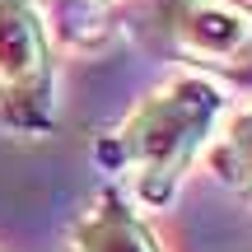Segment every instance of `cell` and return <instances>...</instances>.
<instances>
[{"instance_id": "obj_1", "label": "cell", "mask_w": 252, "mask_h": 252, "mask_svg": "<svg viewBox=\"0 0 252 252\" xmlns=\"http://www.w3.org/2000/svg\"><path fill=\"white\" fill-rule=\"evenodd\" d=\"M224 89L201 75H168L135 103L112 131L98 135L94 163L103 173H131L135 210H168L187 173L224 122Z\"/></svg>"}, {"instance_id": "obj_2", "label": "cell", "mask_w": 252, "mask_h": 252, "mask_svg": "<svg viewBox=\"0 0 252 252\" xmlns=\"http://www.w3.org/2000/svg\"><path fill=\"white\" fill-rule=\"evenodd\" d=\"M117 24L187 75L252 89V0H131Z\"/></svg>"}, {"instance_id": "obj_3", "label": "cell", "mask_w": 252, "mask_h": 252, "mask_svg": "<svg viewBox=\"0 0 252 252\" xmlns=\"http://www.w3.org/2000/svg\"><path fill=\"white\" fill-rule=\"evenodd\" d=\"M0 131L24 140L56 131V47L37 0H0Z\"/></svg>"}, {"instance_id": "obj_4", "label": "cell", "mask_w": 252, "mask_h": 252, "mask_svg": "<svg viewBox=\"0 0 252 252\" xmlns=\"http://www.w3.org/2000/svg\"><path fill=\"white\" fill-rule=\"evenodd\" d=\"M65 252H163V243L150 229L145 210H135V201L108 182L94 196V206L75 220Z\"/></svg>"}, {"instance_id": "obj_5", "label": "cell", "mask_w": 252, "mask_h": 252, "mask_svg": "<svg viewBox=\"0 0 252 252\" xmlns=\"http://www.w3.org/2000/svg\"><path fill=\"white\" fill-rule=\"evenodd\" d=\"M42 19L70 52H98L131 0H37Z\"/></svg>"}, {"instance_id": "obj_6", "label": "cell", "mask_w": 252, "mask_h": 252, "mask_svg": "<svg viewBox=\"0 0 252 252\" xmlns=\"http://www.w3.org/2000/svg\"><path fill=\"white\" fill-rule=\"evenodd\" d=\"M206 168L224 182L229 191H238L252 201V108L229 112V122L215 131V140L206 145Z\"/></svg>"}]
</instances>
